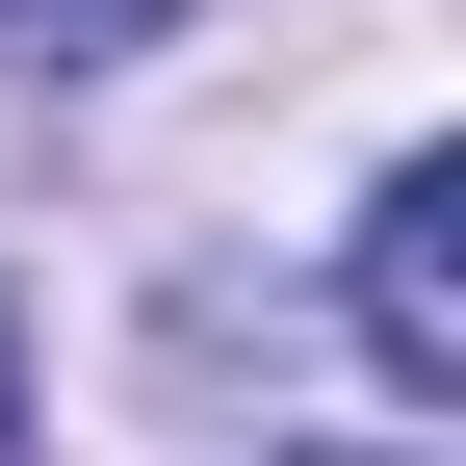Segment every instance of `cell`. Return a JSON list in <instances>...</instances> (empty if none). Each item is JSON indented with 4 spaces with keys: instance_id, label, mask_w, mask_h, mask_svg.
I'll use <instances>...</instances> for the list:
<instances>
[{
    "instance_id": "obj_2",
    "label": "cell",
    "mask_w": 466,
    "mask_h": 466,
    "mask_svg": "<svg viewBox=\"0 0 466 466\" xmlns=\"http://www.w3.org/2000/svg\"><path fill=\"white\" fill-rule=\"evenodd\" d=\"M182 0H0V52H52V78H104V52H156Z\"/></svg>"
},
{
    "instance_id": "obj_3",
    "label": "cell",
    "mask_w": 466,
    "mask_h": 466,
    "mask_svg": "<svg viewBox=\"0 0 466 466\" xmlns=\"http://www.w3.org/2000/svg\"><path fill=\"white\" fill-rule=\"evenodd\" d=\"M0 441H26V311H0Z\"/></svg>"
},
{
    "instance_id": "obj_1",
    "label": "cell",
    "mask_w": 466,
    "mask_h": 466,
    "mask_svg": "<svg viewBox=\"0 0 466 466\" xmlns=\"http://www.w3.org/2000/svg\"><path fill=\"white\" fill-rule=\"evenodd\" d=\"M363 363L415 415H466V156H389L363 182Z\"/></svg>"
}]
</instances>
